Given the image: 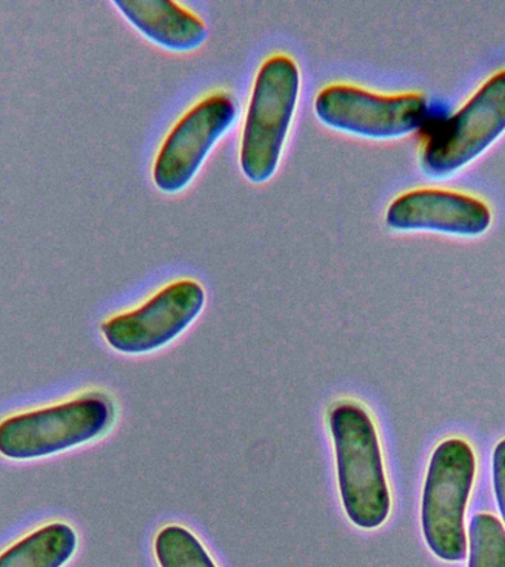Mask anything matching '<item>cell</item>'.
I'll return each mask as SVG.
<instances>
[{
  "mask_svg": "<svg viewBox=\"0 0 505 567\" xmlns=\"http://www.w3.org/2000/svg\"><path fill=\"white\" fill-rule=\"evenodd\" d=\"M328 425L346 516L361 529H377L388 520L392 496L374 420L359 403L344 401L331 408Z\"/></svg>",
  "mask_w": 505,
  "mask_h": 567,
  "instance_id": "cell-1",
  "label": "cell"
},
{
  "mask_svg": "<svg viewBox=\"0 0 505 567\" xmlns=\"http://www.w3.org/2000/svg\"><path fill=\"white\" fill-rule=\"evenodd\" d=\"M300 92L295 58L275 53L261 62L244 120L239 166L255 184L269 181L281 159Z\"/></svg>",
  "mask_w": 505,
  "mask_h": 567,
  "instance_id": "cell-2",
  "label": "cell"
},
{
  "mask_svg": "<svg viewBox=\"0 0 505 567\" xmlns=\"http://www.w3.org/2000/svg\"><path fill=\"white\" fill-rule=\"evenodd\" d=\"M476 476V455L464 439L439 443L430 456L421 496V529L430 551L443 561L467 557L465 509Z\"/></svg>",
  "mask_w": 505,
  "mask_h": 567,
  "instance_id": "cell-3",
  "label": "cell"
},
{
  "mask_svg": "<svg viewBox=\"0 0 505 567\" xmlns=\"http://www.w3.org/2000/svg\"><path fill=\"white\" fill-rule=\"evenodd\" d=\"M114 415L105 394L87 393L8 416L0 421V455L27 461L69 451L104 434Z\"/></svg>",
  "mask_w": 505,
  "mask_h": 567,
  "instance_id": "cell-4",
  "label": "cell"
},
{
  "mask_svg": "<svg viewBox=\"0 0 505 567\" xmlns=\"http://www.w3.org/2000/svg\"><path fill=\"white\" fill-rule=\"evenodd\" d=\"M505 132V69L492 73L420 151L425 175L445 177L473 162Z\"/></svg>",
  "mask_w": 505,
  "mask_h": 567,
  "instance_id": "cell-5",
  "label": "cell"
},
{
  "mask_svg": "<svg viewBox=\"0 0 505 567\" xmlns=\"http://www.w3.org/2000/svg\"><path fill=\"white\" fill-rule=\"evenodd\" d=\"M315 114L326 126L372 140L416 131L427 117L423 92L381 93L357 84L331 83L315 97Z\"/></svg>",
  "mask_w": 505,
  "mask_h": 567,
  "instance_id": "cell-6",
  "label": "cell"
},
{
  "mask_svg": "<svg viewBox=\"0 0 505 567\" xmlns=\"http://www.w3.org/2000/svg\"><path fill=\"white\" fill-rule=\"evenodd\" d=\"M206 291L195 279L164 286L136 309L115 315L101 326L110 348L124 354L154 352L171 343L202 313Z\"/></svg>",
  "mask_w": 505,
  "mask_h": 567,
  "instance_id": "cell-7",
  "label": "cell"
},
{
  "mask_svg": "<svg viewBox=\"0 0 505 567\" xmlns=\"http://www.w3.org/2000/svg\"><path fill=\"white\" fill-rule=\"evenodd\" d=\"M237 117V104L228 92L202 97L171 128L155 155L153 179L162 193L184 189L216 142Z\"/></svg>",
  "mask_w": 505,
  "mask_h": 567,
  "instance_id": "cell-8",
  "label": "cell"
},
{
  "mask_svg": "<svg viewBox=\"0 0 505 567\" xmlns=\"http://www.w3.org/2000/svg\"><path fill=\"white\" fill-rule=\"evenodd\" d=\"M385 224L396 230H434L473 237L489 228L492 210L477 195L423 186L394 197L385 210Z\"/></svg>",
  "mask_w": 505,
  "mask_h": 567,
  "instance_id": "cell-9",
  "label": "cell"
},
{
  "mask_svg": "<svg viewBox=\"0 0 505 567\" xmlns=\"http://www.w3.org/2000/svg\"><path fill=\"white\" fill-rule=\"evenodd\" d=\"M114 4L145 38L171 51H193L207 40L202 18L173 0H115Z\"/></svg>",
  "mask_w": 505,
  "mask_h": 567,
  "instance_id": "cell-10",
  "label": "cell"
},
{
  "mask_svg": "<svg viewBox=\"0 0 505 567\" xmlns=\"http://www.w3.org/2000/svg\"><path fill=\"white\" fill-rule=\"evenodd\" d=\"M78 549V534L62 522L39 527L0 553V567H62Z\"/></svg>",
  "mask_w": 505,
  "mask_h": 567,
  "instance_id": "cell-11",
  "label": "cell"
},
{
  "mask_svg": "<svg viewBox=\"0 0 505 567\" xmlns=\"http://www.w3.org/2000/svg\"><path fill=\"white\" fill-rule=\"evenodd\" d=\"M154 551L159 567H217L202 540L179 525L166 526L158 532Z\"/></svg>",
  "mask_w": 505,
  "mask_h": 567,
  "instance_id": "cell-12",
  "label": "cell"
},
{
  "mask_svg": "<svg viewBox=\"0 0 505 567\" xmlns=\"http://www.w3.org/2000/svg\"><path fill=\"white\" fill-rule=\"evenodd\" d=\"M505 567V527L489 513H477L468 527V566Z\"/></svg>",
  "mask_w": 505,
  "mask_h": 567,
  "instance_id": "cell-13",
  "label": "cell"
},
{
  "mask_svg": "<svg viewBox=\"0 0 505 567\" xmlns=\"http://www.w3.org/2000/svg\"><path fill=\"white\" fill-rule=\"evenodd\" d=\"M492 486L501 517L505 523V439L496 443L492 454Z\"/></svg>",
  "mask_w": 505,
  "mask_h": 567,
  "instance_id": "cell-14",
  "label": "cell"
}]
</instances>
